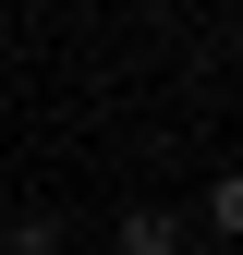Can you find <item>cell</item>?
I'll return each instance as SVG.
<instances>
[{"instance_id":"3","label":"cell","mask_w":243,"mask_h":255,"mask_svg":"<svg viewBox=\"0 0 243 255\" xmlns=\"http://www.w3.org/2000/svg\"><path fill=\"white\" fill-rule=\"evenodd\" d=\"M12 255H61V219H49V207H24V219H12Z\"/></svg>"},{"instance_id":"1","label":"cell","mask_w":243,"mask_h":255,"mask_svg":"<svg viewBox=\"0 0 243 255\" xmlns=\"http://www.w3.org/2000/svg\"><path fill=\"white\" fill-rule=\"evenodd\" d=\"M122 255H195V243H182L170 207H134V219H122Z\"/></svg>"},{"instance_id":"2","label":"cell","mask_w":243,"mask_h":255,"mask_svg":"<svg viewBox=\"0 0 243 255\" xmlns=\"http://www.w3.org/2000/svg\"><path fill=\"white\" fill-rule=\"evenodd\" d=\"M207 231H219V243H243V170H219V182H207Z\"/></svg>"}]
</instances>
